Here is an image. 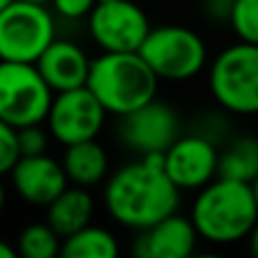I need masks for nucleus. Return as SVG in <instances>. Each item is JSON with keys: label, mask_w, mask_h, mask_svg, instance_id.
<instances>
[{"label": "nucleus", "mask_w": 258, "mask_h": 258, "mask_svg": "<svg viewBox=\"0 0 258 258\" xmlns=\"http://www.w3.org/2000/svg\"><path fill=\"white\" fill-rule=\"evenodd\" d=\"M104 204L118 224L136 231L177 213L179 186L165 172V152H152L116 170L104 186Z\"/></svg>", "instance_id": "1"}, {"label": "nucleus", "mask_w": 258, "mask_h": 258, "mask_svg": "<svg viewBox=\"0 0 258 258\" xmlns=\"http://www.w3.org/2000/svg\"><path fill=\"white\" fill-rule=\"evenodd\" d=\"M200 238L215 245H231L249 236L258 222L254 188L247 181L215 177L200 190L190 211Z\"/></svg>", "instance_id": "2"}, {"label": "nucleus", "mask_w": 258, "mask_h": 258, "mask_svg": "<svg viewBox=\"0 0 258 258\" xmlns=\"http://www.w3.org/2000/svg\"><path fill=\"white\" fill-rule=\"evenodd\" d=\"M86 86L109 113L125 116L156 98L159 75L141 52H102L91 59Z\"/></svg>", "instance_id": "3"}, {"label": "nucleus", "mask_w": 258, "mask_h": 258, "mask_svg": "<svg viewBox=\"0 0 258 258\" xmlns=\"http://www.w3.org/2000/svg\"><path fill=\"white\" fill-rule=\"evenodd\" d=\"M209 86L215 102L231 113H258V45L240 41L213 59Z\"/></svg>", "instance_id": "4"}, {"label": "nucleus", "mask_w": 258, "mask_h": 258, "mask_svg": "<svg viewBox=\"0 0 258 258\" xmlns=\"http://www.w3.org/2000/svg\"><path fill=\"white\" fill-rule=\"evenodd\" d=\"M54 91L36 63L0 59V118L12 127L41 125L48 120Z\"/></svg>", "instance_id": "5"}, {"label": "nucleus", "mask_w": 258, "mask_h": 258, "mask_svg": "<svg viewBox=\"0 0 258 258\" xmlns=\"http://www.w3.org/2000/svg\"><path fill=\"white\" fill-rule=\"evenodd\" d=\"M54 41V18L41 3L14 0L0 12V59L36 63Z\"/></svg>", "instance_id": "6"}, {"label": "nucleus", "mask_w": 258, "mask_h": 258, "mask_svg": "<svg viewBox=\"0 0 258 258\" xmlns=\"http://www.w3.org/2000/svg\"><path fill=\"white\" fill-rule=\"evenodd\" d=\"M138 52L159 80L168 82H186L195 77L209 57L202 36L183 25H161L150 30Z\"/></svg>", "instance_id": "7"}, {"label": "nucleus", "mask_w": 258, "mask_h": 258, "mask_svg": "<svg viewBox=\"0 0 258 258\" xmlns=\"http://www.w3.org/2000/svg\"><path fill=\"white\" fill-rule=\"evenodd\" d=\"M150 30L145 12L132 0L98 3L89 14L91 39L102 52H138Z\"/></svg>", "instance_id": "8"}, {"label": "nucleus", "mask_w": 258, "mask_h": 258, "mask_svg": "<svg viewBox=\"0 0 258 258\" xmlns=\"http://www.w3.org/2000/svg\"><path fill=\"white\" fill-rule=\"evenodd\" d=\"M107 113L109 111L95 98L93 91L89 86H80V89L54 93L48 113V127L61 145H75V143L98 138Z\"/></svg>", "instance_id": "9"}, {"label": "nucleus", "mask_w": 258, "mask_h": 258, "mask_svg": "<svg viewBox=\"0 0 258 258\" xmlns=\"http://www.w3.org/2000/svg\"><path fill=\"white\" fill-rule=\"evenodd\" d=\"M179 113L168 102H152L134 109L120 116L118 122V138L132 152L145 156L152 152H168V147L181 136Z\"/></svg>", "instance_id": "10"}, {"label": "nucleus", "mask_w": 258, "mask_h": 258, "mask_svg": "<svg viewBox=\"0 0 258 258\" xmlns=\"http://www.w3.org/2000/svg\"><path fill=\"white\" fill-rule=\"evenodd\" d=\"M220 152L204 134L179 136L165 152V172L179 190H202L218 177Z\"/></svg>", "instance_id": "11"}, {"label": "nucleus", "mask_w": 258, "mask_h": 258, "mask_svg": "<svg viewBox=\"0 0 258 258\" xmlns=\"http://www.w3.org/2000/svg\"><path fill=\"white\" fill-rule=\"evenodd\" d=\"M68 174L63 163L48 154L21 156L12 170V183L18 197L32 206H48L68 188Z\"/></svg>", "instance_id": "12"}, {"label": "nucleus", "mask_w": 258, "mask_h": 258, "mask_svg": "<svg viewBox=\"0 0 258 258\" xmlns=\"http://www.w3.org/2000/svg\"><path fill=\"white\" fill-rule=\"evenodd\" d=\"M197 238L195 222L172 213L154 227L138 231L132 251L138 258H188L195 251Z\"/></svg>", "instance_id": "13"}, {"label": "nucleus", "mask_w": 258, "mask_h": 258, "mask_svg": "<svg viewBox=\"0 0 258 258\" xmlns=\"http://www.w3.org/2000/svg\"><path fill=\"white\" fill-rule=\"evenodd\" d=\"M36 68L54 93L86 86L91 73V59L73 41L54 39L39 57Z\"/></svg>", "instance_id": "14"}, {"label": "nucleus", "mask_w": 258, "mask_h": 258, "mask_svg": "<svg viewBox=\"0 0 258 258\" xmlns=\"http://www.w3.org/2000/svg\"><path fill=\"white\" fill-rule=\"evenodd\" d=\"M45 222L54 229L61 238H68L77 233L80 229L89 227L93 218V197L82 186H68L59 197H54L48 206Z\"/></svg>", "instance_id": "15"}, {"label": "nucleus", "mask_w": 258, "mask_h": 258, "mask_svg": "<svg viewBox=\"0 0 258 258\" xmlns=\"http://www.w3.org/2000/svg\"><path fill=\"white\" fill-rule=\"evenodd\" d=\"M61 163L68 179L82 188L98 186L109 172V156L95 138L66 145V154H63Z\"/></svg>", "instance_id": "16"}, {"label": "nucleus", "mask_w": 258, "mask_h": 258, "mask_svg": "<svg viewBox=\"0 0 258 258\" xmlns=\"http://www.w3.org/2000/svg\"><path fill=\"white\" fill-rule=\"evenodd\" d=\"M218 177L251 183L258 177V138L240 136L220 152Z\"/></svg>", "instance_id": "17"}, {"label": "nucleus", "mask_w": 258, "mask_h": 258, "mask_svg": "<svg viewBox=\"0 0 258 258\" xmlns=\"http://www.w3.org/2000/svg\"><path fill=\"white\" fill-rule=\"evenodd\" d=\"M63 258H116L118 240L111 231L102 227H84L77 233L63 238L61 245Z\"/></svg>", "instance_id": "18"}, {"label": "nucleus", "mask_w": 258, "mask_h": 258, "mask_svg": "<svg viewBox=\"0 0 258 258\" xmlns=\"http://www.w3.org/2000/svg\"><path fill=\"white\" fill-rule=\"evenodd\" d=\"M63 238L45 224H30L18 236V254L23 258H54L61 254Z\"/></svg>", "instance_id": "19"}, {"label": "nucleus", "mask_w": 258, "mask_h": 258, "mask_svg": "<svg viewBox=\"0 0 258 258\" xmlns=\"http://www.w3.org/2000/svg\"><path fill=\"white\" fill-rule=\"evenodd\" d=\"M229 23L240 41L258 45V0H233Z\"/></svg>", "instance_id": "20"}, {"label": "nucleus", "mask_w": 258, "mask_h": 258, "mask_svg": "<svg viewBox=\"0 0 258 258\" xmlns=\"http://www.w3.org/2000/svg\"><path fill=\"white\" fill-rule=\"evenodd\" d=\"M21 159V147H18V129L12 127L0 118V177L12 172L16 161Z\"/></svg>", "instance_id": "21"}, {"label": "nucleus", "mask_w": 258, "mask_h": 258, "mask_svg": "<svg viewBox=\"0 0 258 258\" xmlns=\"http://www.w3.org/2000/svg\"><path fill=\"white\" fill-rule=\"evenodd\" d=\"M18 147H21V156H34L45 154L48 147V136L39 125H27L18 129Z\"/></svg>", "instance_id": "22"}, {"label": "nucleus", "mask_w": 258, "mask_h": 258, "mask_svg": "<svg viewBox=\"0 0 258 258\" xmlns=\"http://www.w3.org/2000/svg\"><path fill=\"white\" fill-rule=\"evenodd\" d=\"M52 3V9L63 18H71V21H77V18H84L93 12V7L98 5V0H50Z\"/></svg>", "instance_id": "23"}, {"label": "nucleus", "mask_w": 258, "mask_h": 258, "mask_svg": "<svg viewBox=\"0 0 258 258\" xmlns=\"http://www.w3.org/2000/svg\"><path fill=\"white\" fill-rule=\"evenodd\" d=\"M202 7L211 18H227L229 21L233 0H202Z\"/></svg>", "instance_id": "24"}, {"label": "nucleus", "mask_w": 258, "mask_h": 258, "mask_svg": "<svg viewBox=\"0 0 258 258\" xmlns=\"http://www.w3.org/2000/svg\"><path fill=\"white\" fill-rule=\"evenodd\" d=\"M249 249H251V254H254L256 258H258V222L254 224V229L249 231Z\"/></svg>", "instance_id": "25"}, {"label": "nucleus", "mask_w": 258, "mask_h": 258, "mask_svg": "<svg viewBox=\"0 0 258 258\" xmlns=\"http://www.w3.org/2000/svg\"><path fill=\"white\" fill-rule=\"evenodd\" d=\"M14 254H16V251H14V247L7 245L5 240H0V258H14Z\"/></svg>", "instance_id": "26"}, {"label": "nucleus", "mask_w": 258, "mask_h": 258, "mask_svg": "<svg viewBox=\"0 0 258 258\" xmlns=\"http://www.w3.org/2000/svg\"><path fill=\"white\" fill-rule=\"evenodd\" d=\"M3 206H5V186L0 183V211H3Z\"/></svg>", "instance_id": "27"}, {"label": "nucleus", "mask_w": 258, "mask_h": 258, "mask_svg": "<svg viewBox=\"0 0 258 258\" xmlns=\"http://www.w3.org/2000/svg\"><path fill=\"white\" fill-rule=\"evenodd\" d=\"M251 188H254V197H256V204H258V177L251 181Z\"/></svg>", "instance_id": "28"}, {"label": "nucleus", "mask_w": 258, "mask_h": 258, "mask_svg": "<svg viewBox=\"0 0 258 258\" xmlns=\"http://www.w3.org/2000/svg\"><path fill=\"white\" fill-rule=\"evenodd\" d=\"M12 3H14V0H0V12H3V9H7Z\"/></svg>", "instance_id": "29"}, {"label": "nucleus", "mask_w": 258, "mask_h": 258, "mask_svg": "<svg viewBox=\"0 0 258 258\" xmlns=\"http://www.w3.org/2000/svg\"><path fill=\"white\" fill-rule=\"evenodd\" d=\"M30 3H41V5H45V3H50V0H30Z\"/></svg>", "instance_id": "30"}, {"label": "nucleus", "mask_w": 258, "mask_h": 258, "mask_svg": "<svg viewBox=\"0 0 258 258\" xmlns=\"http://www.w3.org/2000/svg\"><path fill=\"white\" fill-rule=\"evenodd\" d=\"M98 3H109V0H98Z\"/></svg>", "instance_id": "31"}]
</instances>
